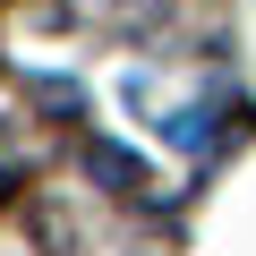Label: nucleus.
Instances as JSON below:
<instances>
[{"label":"nucleus","instance_id":"f257e3e1","mask_svg":"<svg viewBox=\"0 0 256 256\" xmlns=\"http://www.w3.org/2000/svg\"><path fill=\"white\" fill-rule=\"evenodd\" d=\"M86 162H94V180H111V188H146V162L120 154V146H86Z\"/></svg>","mask_w":256,"mask_h":256}]
</instances>
